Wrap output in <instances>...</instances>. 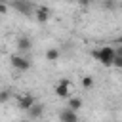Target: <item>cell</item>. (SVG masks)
<instances>
[{
  "label": "cell",
  "mask_w": 122,
  "mask_h": 122,
  "mask_svg": "<svg viewBox=\"0 0 122 122\" xmlns=\"http://www.w3.org/2000/svg\"><path fill=\"white\" fill-rule=\"evenodd\" d=\"M114 57H116V50L111 48V46H103V48L99 50V59H97V61H99L103 67H112Z\"/></svg>",
  "instance_id": "6da1fadb"
},
{
  "label": "cell",
  "mask_w": 122,
  "mask_h": 122,
  "mask_svg": "<svg viewBox=\"0 0 122 122\" xmlns=\"http://www.w3.org/2000/svg\"><path fill=\"white\" fill-rule=\"evenodd\" d=\"M11 67L17 69V71H29L30 69V61L27 57H21V55H11Z\"/></svg>",
  "instance_id": "7a4b0ae2"
},
{
  "label": "cell",
  "mask_w": 122,
  "mask_h": 122,
  "mask_svg": "<svg viewBox=\"0 0 122 122\" xmlns=\"http://www.w3.org/2000/svg\"><path fill=\"white\" fill-rule=\"evenodd\" d=\"M55 95L61 97V99H69V97H71V86H69V80H61V82L55 86Z\"/></svg>",
  "instance_id": "3957f363"
},
{
  "label": "cell",
  "mask_w": 122,
  "mask_h": 122,
  "mask_svg": "<svg viewBox=\"0 0 122 122\" xmlns=\"http://www.w3.org/2000/svg\"><path fill=\"white\" fill-rule=\"evenodd\" d=\"M34 103H36V99H34L30 93H25V95L17 97V107H19L21 111H29V109H30Z\"/></svg>",
  "instance_id": "277c9868"
},
{
  "label": "cell",
  "mask_w": 122,
  "mask_h": 122,
  "mask_svg": "<svg viewBox=\"0 0 122 122\" xmlns=\"http://www.w3.org/2000/svg\"><path fill=\"white\" fill-rule=\"evenodd\" d=\"M59 120L61 122H78V114H76V111L65 107V109L59 111Z\"/></svg>",
  "instance_id": "5b68a950"
},
{
  "label": "cell",
  "mask_w": 122,
  "mask_h": 122,
  "mask_svg": "<svg viewBox=\"0 0 122 122\" xmlns=\"http://www.w3.org/2000/svg\"><path fill=\"white\" fill-rule=\"evenodd\" d=\"M34 17H36V21H38V23H46V21L50 19V10H48V8H44V6H40V8H36V10H34Z\"/></svg>",
  "instance_id": "8992f818"
},
{
  "label": "cell",
  "mask_w": 122,
  "mask_h": 122,
  "mask_svg": "<svg viewBox=\"0 0 122 122\" xmlns=\"http://www.w3.org/2000/svg\"><path fill=\"white\" fill-rule=\"evenodd\" d=\"M32 48V40L29 36H19L17 38V50L19 51H30Z\"/></svg>",
  "instance_id": "52a82bcc"
},
{
  "label": "cell",
  "mask_w": 122,
  "mask_h": 122,
  "mask_svg": "<svg viewBox=\"0 0 122 122\" xmlns=\"http://www.w3.org/2000/svg\"><path fill=\"white\" fill-rule=\"evenodd\" d=\"M29 118H32V120H36V118H40L42 114H44V105H40V103H34L29 111Z\"/></svg>",
  "instance_id": "ba28073f"
},
{
  "label": "cell",
  "mask_w": 122,
  "mask_h": 122,
  "mask_svg": "<svg viewBox=\"0 0 122 122\" xmlns=\"http://www.w3.org/2000/svg\"><path fill=\"white\" fill-rule=\"evenodd\" d=\"M13 8L15 10H19L21 13H25V15H29L30 13V4L29 2H25V0H15L13 2Z\"/></svg>",
  "instance_id": "9c48e42d"
},
{
  "label": "cell",
  "mask_w": 122,
  "mask_h": 122,
  "mask_svg": "<svg viewBox=\"0 0 122 122\" xmlns=\"http://www.w3.org/2000/svg\"><path fill=\"white\" fill-rule=\"evenodd\" d=\"M59 55H61V51H59L57 48H50V50L46 51V61H50V63H55V61L59 59Z\"/></svg>",
  "instance_id": "30bf717a"
},
{
  "label": "cell",
  "mask_w": 122,
  "mask_h": 122,
  "mask_svg": "<svg viewBox=\"0 0 122 122\" xmlns=\"http://www.w3.org/2000/svg\"><path fill=\"white\" fill-rule=\"evenodd\" d=\"M67 107H69V109H72V111H78V109L82 107V99H80V97H69Z\"/></svg>",
  "instance_id": "8fae6325"
},
{
  "label": "cell",
  "mask_w": 122,
  "mask_h": 122,
  "mask_svg": "<svg viewBox=\"0 0 122 122\" xmlns=\"http://www.w3.org/2000/svg\"><path fill=\"white\" fill-rule=\"evenodd\" d=\"M93 78L92 76H82V88H86V90H92L93 88Z\"/></svg>",
  "instance_id": "7c38bea8"
},
{
  "label": "cell",
  "mask_w": 122,
  "mask_h": 122,
  "mask_svg": "<svg viewBox=\"0 0 122 122\" xmlns=\"http://www.w3.org/2000/svg\"><path fill=\"white\" fill-rule=\"evenodd\" d=\"M11 99V90H0V103H8Z\"/></svg>",
  "instance_id": "4fadbf2b"
},
{
  "label": "cell",
  "mask_w": 122,
  "mask_h": 122,
  "mask_svg": "<svg viewBox=\"0 0 122 122\" xmlns=\"http://www.w3.org/2000/svg\"><path fill=\"white\" fill-rule=\"evenodd\" d=\"M112 67H116V69H122V57H120V55H116V57H114V61H112Z\"/></svg>",
  "instance_id": "5bb4252c"
},
{
  "label": "cell",
  "mask_w": 122,
  "mask_h": 122,
  "mask_svg": "<svg viewBox=\"0 0 122 122\" xmlns=\"http://www.w3.org/2000/svg\"><path fill=\"white\" fill-rule=\"evenodd\" d=\"M6 13H8V6L4 2H0V15H6Z\"/></svg>",
  "instance_id": "9a60e30c"
},
{
  "label": "cell",
  "mask_w": 122,
  "mask_h": 122,
  "mask_svg": "<svg viewBox=\"0 0 122 122\" xmlns=\"http://www.w3.org/2000/svg\"><path fill=\"white\" fill-rule=\"evenodd\" d=\"M103 6H105V8H109V10H112V8H114V2H112V0H105V2H103Z\"/></svg>",
  "instance_id": "2e32d148"
},
{
  "label": "cell",
  "mask_w": 122,
  "mask_h": 122,
  "mask_svg": "<svg viewBox=\"0 0 122 122\" xmlns=\"http://www.w3.org/2000/svg\"><path fill=\"white\" fill-rule=\"evenodd\" d=\"M92 57L93 59H99V50H92Z\"/></svg>",
  "instance_id": "e0dca14e"
},
{
  "label": "cell",
  "mask_w": 122,
  "mask_h": 122,
  "mask_svg": "<svg viewBox=\"0 0 122 122\" xmlns=\"http://www.w3.org/2000/svg\"><path fill=\"white\" fill-rule=\"evenodd\" d=\"M78 2H80L82 6H86V4H90V0H78Z\"/></svg>",
  "instance_id": "ac0fdd59"
},
{
  "label": "cell",
  "mask_w": 122,
  "mask_h": 122,
  "mask_svg": "<svg viewBox=\"0 0 122 122\" xmlns=\"http://www.w3.org/2000/svg\"><path fill=\"white\" fill-rule=\"evenodd\" d=\"M116 55H120V57H122V46H120V48L116 50Z\"/></svg>",
  "instance_id": "d6986e66"
},
{
  "label": "cell",
  "mask_w": 122,
  "mask_h": 122,
  "mask_svg": "<svg viewBox=\"0 0 122 122\" xmlns=\"http://www.w3.org/2000/svg\"><path fill=\"white\" fill-rule=\"evenodd\" d=\"M116 44H122V36H118V38H116Z\"/></svg>",
  "instance_id": "ffe728a7"
},
{
  "label": "cell",
  "mask_w": 122,
  "mask_h": 122,
  "mask_svg": "<svg viewBox=\"0 0 122 122\" xmlns=\"http://www.w3.org/2000/svg\"><path fill=\"white\" fill-rule=\"evenodd\" d=\"M0 2H6V0H0Z\"/></svg>",
  "instance_id": "44dd1931"
}]
</instances>
